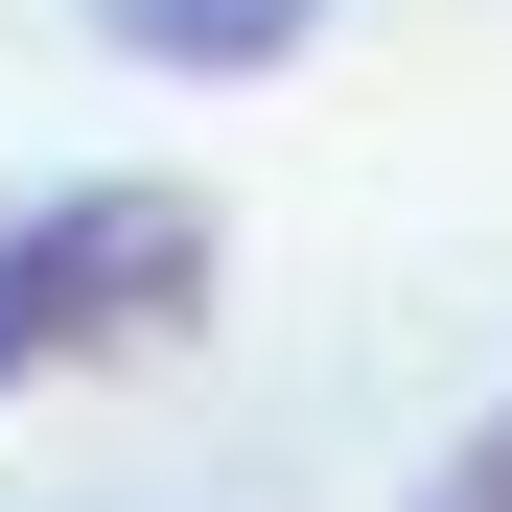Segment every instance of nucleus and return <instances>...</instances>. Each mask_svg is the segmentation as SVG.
<instances>
[{
  "label": "nucleus",
  "instance_id": "7ed1b4c3",
  "mask_svg": "<svg viewBox=\"0 0 512 512\" xmlns=\"http://www.w3.org/2000/svg\"><path fill=\"white\" fill-rule=\"evenodd\" d=\"M419 512H512V396L466 419V466H443V489H419Z\"/></svg>",
  "mask_w": 512,
  "mask_h": 512
},
{
  "label": "nucleus",
  "instance_id": "f257e3e1",
  "mask_svg": "<svg viewBox=\"0 0 512 512\" xmlns=\"http://www.w3.org/2000/svg\"><path fill=\"white\" fill-rule=\"evenodd\" d=\"M210 210L187 187H47V210H0V396L24 373H117V350H187L210 326Z\"/></svg>",
  "mask_w": 512,
  "mask_h": 512
},
{
  "label": "nucleus",
  "instance_id": "f03ea898",
  "mask_svg": "<svg viewBox=\"0 0 512 512\" xmlns=\"http://www.w3.org/2000/svg\"><path fill=\"white\" fill-rule=\"evenodd\" d=\"M326 24V0H94V47H140V70H280Z\"/></svg>",
  "mask_w": 512,
  "mask_h": 512
}]
</instances>
